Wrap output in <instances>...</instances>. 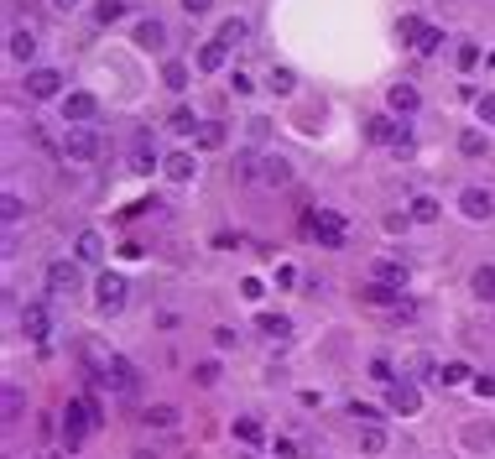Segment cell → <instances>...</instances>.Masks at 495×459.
<instances>
[{"mask_svg": "<svg viewBox=\"0 0 495 459\" xmlns=\"http://www.w3.org/2000/svg\"><path fill=\"white\" fill-rule=\"evenodd\" d=\"M104 152V146H99V131L94 126H68V131H63V157H68V162H94Z\"/></svg>", "mask_w": 495, "mask_h": 459, "instance_id": "277c9868", "label": "cell"}, {"mask_svg": "<svg viewBox=\"0 0 495 459\" xmlns=\"http://www.w3.org/2000/svg\"><path fill=\"white\" fill-rule=\"evenodd\" d=\"M475 63H479V47L464 42V47H459V68H475Z\"/></svg>", "mask_w": 495, "mask_h": 459, "instance_id": "ee69618b", "label": "cell"}, {"mask_svg": "<svg viewBox=\"0 0 495 459\" xmlns=\"http://www.w3.org/2000/svg\"><path fill=\"white\" fill-rule=\"evenodd\" d=\"M209 6H214V0H183V11H188V16H204Z\"/></svg>", "mask_w": 495, "mask_h": 459, "instance_id": "f6af8a7d", "label": "cell"}, {"mask_svg": "<svg viewBox=\"0 0 495 459\" xmlns=\"http://www.w3.org/2000/svg\"><path fill=\"white\" fill-rule=\"evenodd\" d=\"M360 454H386V434H381L376 423L360 428Z\"/></svg>", "mask_w": 495, "mask_h": 459, "instance_id": "603a6c76", "label": "cell"}, {"mask_svg": "<svg viewBox=\"0 0 495 459\" xmlns=\"http://www.w3.org/2000/svg\"><path fill=\"white\" fill-rule=\"evenodd\" d=\"M417 105H422V100H417V89H412V84H396V89H391V110H396V115H412Z\"/></svg>", "mask_w": 495, "mask_h": 459, "instance_id": "ac0fdd59", "label": "cell"}, {"mask_svg": "<svg viewBox=\"0 0 495 459\" xmlns=\"http://www.w3.org/2000/svg\"><path fill=\"white\" fill-rule=\"evenodd\" d=\"M224 58H230V47H224L219 37H214V42H209L204 52H198V68H204V73H219V68H224Z\"/></svg>", "mask_w": 495, "mask_h": 459, "instance_id": "2e32d148", "label": "cell"}, {"mask_svg": "<svg viewBox=\"0 0 495 459\" xmlns=\"http://www.w3.org/2000/svg\"><path fill=\"white\" fill-rule=\"evenodd\" d=\"M193 172H198V167H193V157H188V152H178V157H167V178H172V183H188V178H193Z\"/></svg>", "mask_w": 495, "mask_h": 459, "instance_id": "ffe728a7", "label": "cell"}, {"mask_svg": "<svg viewBox=\"0 0 495 459\" xmlns=\"http://www.w3.org/2000/svg\"><path fill=\"white\" fill-rule=\"evenodd\" d=\"M475 110H479V120H485V126H495V94H479Z\"/></svg>", "mask_w": 495, "mask_h": 459, "instance_id": "b9f144b4", "label": "cell"}, {"mask_svg": "<svg viewBox=\"0 0 495 459\" xmlns=\"http://www.w3.org/2000/svg\"><path fill=\"white\" fill-rule=\"evenodd\" d=\"M94 115H99L94 94H63V126H89Z\"/></svg>", "mask_w": 495, "mask_h": 459, "instance_id": "8992f818", "label": "cell"}, {"mask_svg": "<svg viewBox=\"0 0 495 459\" xmlns=\"http://www.w3.org/2000/svg\"><path fill=\"white\" fill-rule=\"evenodd\" d=\"M412 220L433 225V220H438V204H433V198H427V193H422V198H412Z\"/></svg>", "mask_w": 495, "mask_h": 459, "instance_id": "d6a6232c", "label": "cell"}, {"mask_svg": "<svg viewBox=\"0 0 495 459\" xmlns=\"http://www.w3.org/2000/svg\"><path fill=\"white\" fill-rule=\"evenodd\" d=\"M459 152L464 157H485V136H479V131H464V136H459Z\"/></svg>", "mask_w": 495, "mask_h": 459, "instance_id": "e575fe53", "label": "cell"}, {"mask_svg": "<svg viewBox=\"0 0 495 459\" xmlns=\"http://www.w3.org/2000/svg\"><path fill=\"white\" fill-rule=\"evenodd\" d=\"M370 381H396V376H391V360H386V355H376V360H370Z\"/></svg>", "mask_w": 495, "mask_h": 459, "instance_id": "8d00e7d4", "label": "cell"}, {"mask_svg": "<svg viewBox=\"0 0 495 459\" xmlns=\"http://www.w3.org/2000/svg\"><path fill=\"white\" fill-rule=\"evenodd\" d=\"M365 136L381 141V146H407V126H396L391 115H370L365 120Z\"/></svg>", "mask_w": 495, "mask_h": 459, "instance_id": "9c48e42d", "label": "cell"}, {"mask_svg": "<svg viewBox=\"0 0 495 459\" xmlns=\"http://www.w3.org/2000/svg\"><path fill=\"white\" fill-rule=\"evenodd\" d=\"M162 37H167L162 21H141V26H136V42H141V47H162Z\"/></svg>", "mask_w": 495, "mask_h": 459, "instance_id": "cb8c5ba5", "label": "cell"}, {"mask_svg": "<svg viewBox=\"0 0 495 459\" xmlns=\"http://www.w3.org/2000/svg\"><path fill=\"white\" fill-rule=\"evenodd\" d=\"M99 256H104V235H99V230H84V235H78V261L94 266Z\"/></svg>", "mask_w": 495, "mask_h": 459, "instance_id": "e0dca14e", "label": "cell"}, {"mask_svg": "<svg viewBox=\"0 0 495 459\" xmlns=\"http://www.w3.org/2000/svg\"><path fill=\"white\" fill-rule=\"evenodd\" d=\"M198 146H204V152H219L224 146V126H198Z\"/></svg>", "mask_w": 495, "mask_h": 459, "instance_id": "1f68e13d", "label": "cell"}, {"mask_svg": "<svg viewBox=\"0 0 495 459\" xmlns=\"http://www.w3.org/2000/svg\"><path fill=\"white\" fill-rule=\"evenodd\" d=\"M350 417H360V423H381V412L370 407V402H350Z\"/></svg>", "mask_w": 495, "mask_h": 459, "instance_id": "ab89813d", "label": "cell"}, {"mask_svg": "<svg viewBox=\"0 0 495 459\" xmlns=\"http://www.w3.org/2000/svg\"><path fill=\"white\" fill-rule=\"evenodd\" d=\"M266 89H271V94H292L298 78H292V68H271V73H266Z\"/></svg>", "mask_w": 495, "mask_h": 459, "instance_id": "484cf974", "label": "cell"}, {"mask_svg": "<svg viewBox=\"0 0 495 459\" xmlns=\"http://www.w3.org/2000/svg\"><path fill=\"white\" fill-rule=\"evenodd\" d=\"M141 423H152V428H172V423H178V407L157 402V407H146V412H141Z\"/></svg>", "mask_w": 495, "mask_h": 459, "instance_id": "7402d4cb", "label": "cell"}, {"mask_svg": "<svg viewBox=\"0 0 495 459\" xmlns=\"http://www.w3.org/2000/svg\"><path fill=\"white\" fill-rule=\"evenodd\" d=\"M360 298H365L370 308H401V287H391V282H381V277H376L365 292H360Z\"/></svg>", "mask_w": 495, "mask_h": 459, "instance_id": "5bb4252c", "label": "cell"}, {"mask_svg": "<svg viewBox=\"0 0 495 459\" xmlns=\"http://www.w3.org/2000/svg\"><path fill=\"white\" fill-rule=\"evenodd\" d=\"M245 37H250V26L240 21V16H230V21L219 26V42H224V47H240V42H245Z\"/></svg>", "mask_w": 495, "mask_h": 459, "instance_id": "44dd1931", "label": "cell"}, {"mask_svg": "<svg viewBox=\"0 0 495 459\" xmlns=\"http://www.w3.org/2000/svg\"><path fill=\"white\" fill-rule=\"evenodd\" d=\"M459 209L470 214V220H490V214H495V198L485 193V188H464V193H459Z\"/></svg>", "mask_w": 495, "mask_h": 459, "instance_id": "4fadbf2b", "label": "cell"}, {"mask_svg": "<svg viewBox=\"0 0 495 459\" xmlns=\"http://www.w3.org/2000/svg\"><path fill=\"white\" fill-rule=\"evenodd\" d=\"M401 37H412V47H417V52H433L438 42H444V32L427 26L422 16H401Z\"/></svg>", "mask_w": 495, "mask_h": 459, "instance_id": "52a82bcc", "label": "cell"}, {"mask_svg": "<svg viewBox=\"0 0 495 459\" xmlns=\"http://www.w3.org/2000/svg\"><path fill=\"white\" fill-rule=\"evenodd\" d=\"M287 329H292V323H287L282 314H261V334H271V340H287Z\"/></svg>", "mask_w": 495, "mask_h": 459, "instance_id": "4dcf8cb0", "label": "cell"}, {"mask_svg": "<svg viewBox=\"0 0 495 459\" xmlns=\"http://www.w3.org/2000/svg\"><path fill=\"white\" fill-rule=\"evenodd\" d=\"M302 225H307V235H313L318 246H329V251H339L344 240H350V225H344V220H339L334 209H313V214H307Z\"/></svg>", "mask_w": 495, "mask_h": 459, "instance_id": "7a4b0ae2", "label": "cell"}, {"mask_svg": "<svg viewBox=\"0 0 495 459\" xmlns=\"http://www.w3.org/2000/svg\"><path fill=\"white\" fill-rule=\"evenodd\" d=\"M475 391H479V397H495V376H479V381H475Z\"/></svg>", "mask_w": 495, "mask_h": 459, "instance_id": "bcb514c9", "label": "cell"}, {"mask_svg": "<svg viewBox=\"0 0 495 459\" xmlns=\"http://www.w3.org/2000/svg\"><path fill=\"white\" fill-rule=\"evenodd\" d=\"M261 178H266V183H287V178H292L287 157H266V162H261Z\"/></svg>", "mask_w": 495, "mask_h": 459, "instance_id": "d4e9b609", "label": "cell"}, {"mask_svg": "<svg viewBox=\"0 0 495 459\" xmlns=\"http://www.w3.org/2000/svg\"><path fill=\"white\" fill-rule=\"evenodd\" d=\"M235 434L245 443H261V423H256V417H235Z\"/></svg>", "mask_w": 495, "mask_h": 459, "instance_id": "d590c367", "label": "cell"}, {"mask_svg": "<svg viewBox=\"0 0 495 459\" xmlns=\"http://www.w3.org/2000/svg\"><path fill=\"white\" fill-rule=\"evenodd\" d=\"M52 6H78V0H52Z\"/></svg>", "mask_w": 495, "mask_h": 459, "instance_id": "7dc6e473", "label": "cell"}, {"mask_svg": "<svg viewBox=\"0 0 495 459\" xmlns=\"http://www.w3.org/2000/svg\"><path fill=\"white\" fill-rule=\"evenodd\" d=\"M0 214H6V225H16V220H21V198L6 193V198H0Z\"/></svg>", "mask_w": 495, "mask_h": 459, "instance_id": "74e56055", "label": "cell"}, {"mask_svg": "<svg viewBox=\"0 0 495 459\" xmlns=\"http://www.w3.org/2000/svg\"><path fill=\"white\" fill-rule=\"evenodd\" d=\"M58 84H63V78L52 68H32V73H26V94H32V100H58Z\"/></svg>", "mask_w": 495, "mask_h": 459, "instance_id": "7c38bea8", "label": "cell"}, {"mask_svg": "<svg viewBox=\"0 0 495 459\" xmlns=\"http://www.w3.org/2000/svg\"><path fill=\"white\" fill-rule=\"evenodd\" d=\"M438 381H444V386H459V381H470V366H464V360H448V366L438 371Z\"/></svg>", "mask_w": 495, "mask_h": 459, "instance_id": "f546056e", "label": "cell"}, {"mask_svg": "<svg viewBox=\"0 0 495 459\" xmlns=\"http://www.w3.org/2000/svg\"><path fill=\"white\" fill-rule=\"evenodd\" d=\"M152 167H157V146L141 136V141H136V152H130V172H152Z\"/></svg>", "mask_w": 495, "mask_h": 459, "instance_id": "d6986e66", "label": "cell"}, {"mask_svg": "<svg viewBox=\"0 0 495 459\" xmlns=\"http://www.w3.org/2000/svg\"><path fill=\"white\" fill-rule=\"evenodd\" d=\"M162 84L167 89H188V63H167V68H162Z\"/></svg>", "mask_w": 495, "mask_h": 459, "instance_id": "f1b7e54d", "label": "cell"}, {"mask_svg": "<svg viewBox=\"0 0 495 459\" xmlns=\"http://www.w3.org/2000/svg\"><path fill=\"white\" fill-rule=\"evenodd\" d=\"M11 58H16V63H32V58H37V37H32V26H16V32H11Z\"/></svg>", "mask_w": 495, "mask_h": 459, "instance_id": "9a60e30c", "label": "cell"}, {"mask_svg": "<svg viewBox=\"0 0 495 459\" xmlns=\"http://www.w3.org/2000/svg\"><path fill=\"white\" fill-rule=\"evenodd\" d=\"M84 360L94 366V381H99V386L120 391V397H130V391H136V366H130V360H120V355H104L99 345H84Z\"/></svg>", "mask_w": 495, "mask_h": 459, "instance_id": "6da1fadb", "label": "cell"}, {"mask_svg": "<svg viewBox=\"0 0 495 459\" xmlns=\"http://www.w3.org/2000/svg\"><path fill=\"white\" fill-rule=\"evenodd\" d=\"M376 277L391 282V287H401V282H407V266H401V261H376Z\"/></svg>", "mask_w": 495, "mask_h": 459, "instance_id": "83f0119b", "label": "cell"}, {"mask_svg": "<svg viewBox=\"0 0 495 459\" xmlns=\"http://www.w3.org/2000/svg\"><path fill=\"white\" fill-rule=\"evenodd\" d=\"M21 334H26L32 345H42L47 334H52V314H47L42 303H26V308H21Z\"/></svg>", "mask_w": 495, "mask_h": 459, "instance_id": "ba28073f", "label": "cell"}, {"mask_svg": "<svg viewBox=\"0 0 495 459\" xmlns=\"http://www.w3.org/2000/svg\"><path fill=\"white\" fill-rule=\"evenodd\" d=\"M16 417H21V391L6 386V423H16Z\"/></svg>", "mask_w": 495, "mask_h": 459, "instance_id": "f35d334b", "label": "cell"}, {"mask_svg": "<svg viewBox=\"0 0 495 459\" xmlns=\"http://www.w3.org/2000/svg\"><path fill=\"white\" fill-rule=\"evenodd\" d=\"M193 381H198V386H214V381H219V366H214V360H204V366L193 371Z\"/></svg>", "mask_w": 495, "mask_h": 459, "instance_id": "60d3db41", "label": "cell"}, {"mask_svg": "<svg viewBox=\"0 0 495 459\" xmlns=\"http://www.w3.org/2000/svg\"><path fill=\"white\" fill-rule=\"evenodd\" d=\"M386 407H391V412H401V417H412V412L422 407V391L412 386L407 376H401V381H386Z\"/></svg>", "mask_w": 495, "mask_h": 459, "instance_id": "5b68a950", "label": "cell"}, {"mask_svg": "<svg viewBox=\"0 0 495 459\" xmlns=\"http://www.w3.org/2000/svg\"><path fill=\"white\" fill-rule=\"evenodd\" d=\"M120 11H126V6H120V0H104V6L94 11V16H99L104 26H110V21H120Z\"/></svg>", "mask_w": 495, "mask_h": 459, "instance_id": "7bdbcfd3", "label": "cell"}, {"mask_svg": "<svg viewBox=\"0 0 495 459\" xmlns=\"http://www.w3.org/2000/svg\"><path fill=\"white\" fill-rule=\"evenodd\" d=\"M94 428H99V407H94V402H89V397L68 402V412H63V439H68V449L84 434H94Z\"/></svg>", "mask_w": 495, "mask_h": 459, "instance_id": "3957f363", "label": "cell"}, {"mask_svg": "<svg viewBox=\"0 0 495 459\" xmlns=\"http://www.w3.org/2000/svg\"><path fill=\"white\" fill-rule=\"evenodd\" d=\"M78 282H84V277H78V266H73V261H52V266H47V287L58 292V298L78 292Z\"/></svg>", "mask_w": 495, "mask_h": 459, "instance_id": "8fae6325", "label": "cell"}, {"mask_svg": "<svg viewBox=\"0 0 495 459\" xmlns=\"http://www.w3.org/2000/svg\"><path fill=\"white\" fill-rule=\"evenodd\" d=\"M475 298H495V266H479V272H475Z\"/></svg>", "mask_w": 495, "mask_h": 459, "instance_id": "4316f807", "label": "cell"}, {"mask_svg": "<svg viewBox=\"0 0 495 459\" xmlns=\"http://www.w3.org/2000/svg\"><path fill=\"white\" fill-rule=\"evenodd\" d=\"M193 110H172V120H167V131H178V136H193Z\"/></svg>", "mask_w": 495, "mask_h": 459, "instance_id": "836d02e7", "label": "cell"}, {"mask_svg": "<svg viewBox=\"0 0 495 459\" xmlns=\"http://www.w3.org/2000/svg\"><path fill=\"white\" fill-rule=\"evenodd\" d=\"M94 303L104 308V314H120V308H126V277L104 272V277H99V287H94Z\"/></svg>", "mask_w": 495, "mask_h": 459, "instance_id": "30bf717a", "label": "cell"}]
</instances>
